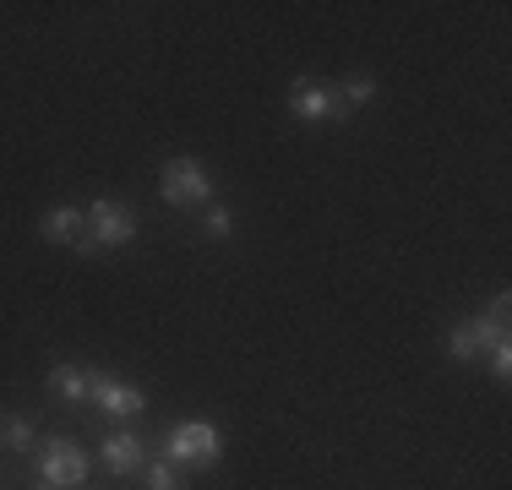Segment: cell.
<instances>
[{
	"label": "cell",
	"mask_w": 512,
	"mask_h": 490,
	"mask_svg": "<svg viewBox=\"0 0 512 490\" xmlns=\"http://www.w3.org/2000/svg\"><path fill=\"white\" fill-rule=\"evenodd\" d=\"M164 458L175 463V469H213V463L224 458V431L207 425V420H186V425L169 431Z\"/></svg>",
	"instance_id": "1"
},
{
	"label": "cell",
	"mask_w": 512,
	"mask_h": 490,
	"mask_svg": "<svg viewBox=\"0 0 512 490\" xmlns=\"http://www.w3.org/2000/svg\"><path fill=\"white\" fill-rule=\"evenodd\" d=\"M158 191L175 207H197V202H213V175H207L202 158H169L158 169Z\"/></svg>",
	"instance_id": "2"
},
{
	"label": "cell",
	"mask_w": 512,
	"mask_h": 490,
	"mask_svg": "<svg viewBox=\"0 0 512 490\" xmlns=\"http://www.w3.org/2000/svg\"><path fill=\"white\" fill-rule=\"evenodd\" d=\"M131 240H137V207L99 196L88 213V251H115V245H131Z\"/></svg>",
	"instance_id": "3"
},
{
	"label": "cell",
	"mask_w": 512,
	"mask_h": 490,
	"mask_svg": "<svg viewBox=\"0 0 512 490\" xmlns=\"http://www.w3.org/2000/svg\"><path fill=\"white\" fill-rule=\"evenodd\" d=\"M39 474H44V485H50V490H71V485L88 480V452H82L71 436H44Z\"/></svg>",
	"instance_id": "4"
},
{
	"label": "cell",
	"mask_w": 512,
	"mask_h": 490,
	"mask_svg": "<svg viewBox=\"0 0 512 490\" xmlns=\"http://www.w3.org/2000/svg\"><path fill=\"white\" fill-rule=\"evenodd\" d=\"M88 398L99 414H109V420H131V414L148 409V398H142L137 382H120V376H109V371H88Z\"/></svg>",
	"instance_id": "5"
},
{
	"label": "cell",
	"mask_w": 512,
	"mask_h": 490,
	"mask_svg": "<svg viewBox=\"0 0 512 490\" xmlns=\"http://www.w3.org/2000/svg\"><path fill=\"white\" fill-rule=\"evenodd\" d=\"M502 338H507V322H496V316H469V322L453 327L447 354H453L458 365H474V360H485V354H491Z\"/></svg>",
	"instance_id": "6"
},
{
	"label": "cell",
	"mask_w": 512,
	"mask_h": 490,
	"mask_svg": "<svg viewBox=\"0 0 512 490\" xmlns=\"http://www.w3.org/2000/svg\"><path fill=\"white\" fill-rule=\"evenodd\" d=\"M99 463L109 474H137L142 463H148V441H142L137 431H115V436H104Z\"/></svg>",
	"instance_id": "7"
},
{
	"label": "cell",
	"mask_w": 512,
	"mask_h": 490,
	"mask_svg": "<svg viewBox=\"0 0 512 490\" xmlns=\"http://www.w3.org/2000/svg\"><path fill=\"white\" fill-rule=\"evenodd\" d=\"M39 229L50 245H77V251H88V213H82V207H50Z\"/></svg>",
	"instance_id": "8"
},
{
	"label": "cell",
	"mask_w": 512,
	"mask_h": 490,
	"mask_svg": "<svg viewBox=\"0 0 512 490\" xmlns=\"http://www.w3.org/2000/svg\"><path fill=\"white\" fill-rule=\"evenodd\" d=\"M289 115L295 120H327V115H338V98H333V88H322V82H295V88H289Z\"/></svg>",
	"instance_id": "9"
},
{
	"label": "cell",
	"mask_w": 512,
	"mask_h": 490,
	"mask_svg": "<svg viewBox=\"0 0 512 490\" xmlns=\"http://www.w3.org/2000/svg\"><path fill=\"white\" fill-rule=\"evenodd\" d=\"M50 392H60L66 403H88V371H82V365H66V360H60L55 371H50Z\"/></svg>",
	"instance_id": "10"
},
{
	"label": "cell",
	"mask_w": 512,
	"mask_h": 490,
	"mask_svg": "<svg viewBox=\"0 0 512 490\" xmlns=\"http://www.w3.org/2000/svg\"><path fill=\"white\" fill-rule=\"evenodd\" d=\"M0 447H11V452L39 447V431H33V420H22V414H0Z\"/></svg>",
	"instance_id": "11"
},
{
	"label": "cell",
	"mask_w": 512,
	"mask_h": 490,
	"mask_svg": "<svg viewBox=\"0 0 512 490\" xmlns=\"http://www.w3.org/2000/svg\"><path fill=\"white\" fill-rule=\"evenodd\" d=\"M333 98H338V109H365V104L376 98V77H349V82H338Z\"/></svg>",
	"instance_id": "12"
},
{
	"label": "cell",
	"mask_w": 512,
	"mask_h": 490,
	"mask_svg": "<svg viewBox=\"0 0 512 490\" xmlns=\"http://www.w3.org/2000/svg\"><path fill=\"white\" fill-rule=\"evenodd\" d=\"M142 490H186V480L169 458H158V463H142Z\"/></svg>",
	"instance_id": "13"
},
{
	"label": "cell",
	"mask_w": 512,
	"mask_h": 490,
	"mask_svg": "<svg viewBox=\"0 0 512 490\" xmlns=\"http://www.w3.org/2000/svg\"><path fill=\"white\" fill-rule=\"evenodd\" d=\"M485 360H491V376H496V382H507V376H512V343L502 338L491 354H485Z\"/></svg>",
	"instance_id": "14"
},
{
	"label": "cell",
	"mask_w": 512,
	"mask_h": 490,
	"mask_svg": "<svg viewBox=\"0 0 512 490\" xmlns=\"http://www.w3.org/2000/svg\"><path fill=\"white\" fill-rule=\"evenodd\" d=\"M229 224H235V218H229V207H207V240H224L229 235Z\"/></svg>",
	"instance_id": "15"
},
{
	"label": "cell",
	"mask_w": 512,
	"mask_h": 490,
	"mask_svg": "<svg viewBox=\"0 0 512 490\" xmlns=\"http://www.w3.org/2000/svg\"><path fill=\"white\" fill-rule=\"evenodd\" d=\"M39 490H50V485H39Z\"/></svg>",
	"instance_id": "16"
}]
</instances>
